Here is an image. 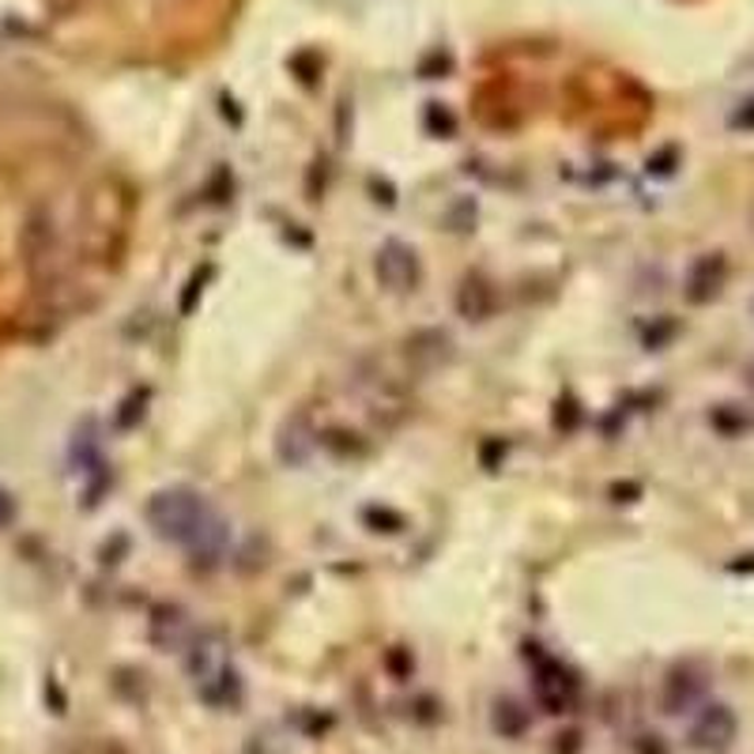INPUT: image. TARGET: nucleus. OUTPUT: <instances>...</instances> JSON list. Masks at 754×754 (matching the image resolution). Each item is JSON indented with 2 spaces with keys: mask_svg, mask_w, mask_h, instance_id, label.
Wrapping results in <instances>:
<instances>
[{
  "mask_svg": "<svg viewBox=\"0 0 754 754\" xmlns=\"http://www.w3.org/2000/svg\"><path fill=\"white\" fill-rule=\"evenodd\" d=\"M720 283H724V260H720V257L701 260L698 276H691V299H698V302L714 299Z\"/></svg>",
  "mask_w": 754,
  "mask_h": 754,
  "instance_id": "5",
  "label": "nucleus"
},
{
  "mask_svg": "<svg viewBox=\"0 0 754 754\" xmlns=\"http://www.w3.org/2000/svg\"><path fill=\"white\" fill-rule=\"evenodd\" d=\"M189 672L197 680L200 698L211 701V706H227V701L239 694V675H234L231 660H227L223 646H197L189 660Z\"/></svg>",
  "mask_w": 754,
  "mask_h": 754,
  "instance_id": "2",
  "label": "nucleus"
},
{
  "mask_svg": "<svg viewBox=\"0 0 754 754\" xmlns=\"http://www.w3.org/2000/svg\"><path fill=\"white\" fill-rule=\"evenodd\" d=\"M735 732H740L735 714L728 706H720V701H714V706H701V714L694 717L686 740H691V747L701 754H724L735 743Z\"/></svg>",
  "mask_w": 754,
  "mask_h": 754,
  "instance_id": "3",
  "label": "nucleus"
},
{
  "mask_svg": "<svg viewBox=\"0 0 754 754\" xmlns=\"http://www.w3.org/2000/svg\"><path fill=\"white\" fill-rule=\"evenodd\" d=\"M148 524L159 540L182 547L197 562H216L231 544V529L205 495L189 487H166L148 502Z\"/></svg>",
  "mask_w": 754,
  "mask_h": 754,
  "instance_id": "1",
  "label": "nucleus"
},
{
  "mask_svg": "<svg viewBox=\"0 0 754 754\" xmlns=\"http://www.w3.org/2000/svg\"><path fill=\"white\" fill-rule=\"evenodd\" d=\"M706 698V680L694 668H675L664 683V709L668 714H691Z\"/></svg>",
  "mask_w": 754,
  "mask_h": 754,
  "instance_id": "4",
  "label": "nucleus"
}]
</instances>
